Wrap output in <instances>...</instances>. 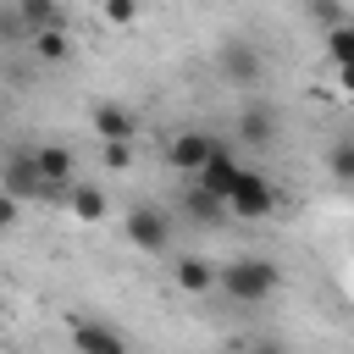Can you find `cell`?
<instances>
[{
	"mask_svg": "<svg viewBox=\"0 0 354 354\" xmlns=\"http://www.w3.org/2000/svg\"><path fill=\"white\" fill-rule=\"evenodd\" d=\"M216 288L232 299V304H266L277 288H282V266L271 254H238L216 271Z\"/></svg>",
	"mask_w": 354,
	"mask_h": 354,
	"instance_id": "6da1fadb",
	"label": "cell"
},
{
	"mask_svg": "<svg viewBox=\"0 0 354 354\" xmlns=\"http://www.w3.org/2000/svg\"><path fill=\"white\" fill-rule=\"evenodd\" d=\"M227 210L243 216V221H271V216H277V188H271V177L254 171V166H243L238 183H232V194H227Z\"/></svg>",
	"mask_w": 354,
	"mask_h": 354,
	"instance_id": "7a4b0ae2",
	"label": "cell"
},
{
	"mask_svg": "<svg viewBox=\"0 0 354 354\" xmlns=\"http://www.w3.org/2000/svg\"><path fill=\"white\" fill-rule=\"evenodd\" d=\"M216 72H221V83H232V88H254V83L266 77V55H260L249 39H221V44H216Z\"/></svg>",
	"mask_w": 354,
	"mask_h": 354,
	"instance_id": "3957f363",
	"label": "cell"
},
{
	"mask_svg": "<svg viewBox=\"0 0 354 354\" xmlns=\"http://www.w3.org/2000/svg\"><path fill=\"white\" fill-rule=\"evenodd\" d=\"M0 188H6L11 199H22V205H28V199H50L33 149H6V155H0Z\"/></svg>",
	"mask_w": 354,
	"mask_h": 354,
	"instance_id": "277c9868",
	"label": "cell"
},
{
	"mask_svg": "<svg viewBox=\"0 0 354 354\" xmlns=\"http://www.w3.org/2000/svg\"><path fill=\"white\" fill-rule=\"evenodd\" d=\"M122 232H127V243L138 254H166L171 249V216L160 205H133L127 221H122Z\"/></svg>",
	"mask_w": 354,
	"mask_h": 354,
	"instance_id": "5b68a950",
	"label": "cell"
},
{
	"mask_svg": "<svg viewBox=\"0 0 354 354\" xmlns=\"http://www.w3.org/2000/svg\"><path fill=\"white\" fill-rule=\"evenodd\" d=\"M88 133H94L100 144H133V138H138V111L122 105V100H100V105L88 111Z\"/></svg>",
	"mask_w": 354,
	"mask_h": 354,
	"instance_id": "8992f818",
	"label": "cell"
},
{
	"mask_svg": "<svg viewBox=\"0 0 354 354\" xmlns=\"http://www.w3.org/2000/svg\"><path fill=\"white\" fill-rule=\"evenodd\" d=\"M72 343H77V354H133V343L122 337V326H111L100 315H77L72 321Z\"/></svg>",
	"mask_w": 354,
	"mask_h": 354,
	"instance_id": "52a82bcc",
	"label": "cell"
},
{
	"mask_svg": "<svg viewBox=\"0 0 354 354\" xmlns=\"http://www.w3.org/2000/svg\"><path fill=\"white\" fill-rule=\"evenodd\" d=\"M238 138L254 144V149L277 144V138H282V116H277V105H271V100H249V105L238 111Z\"/></svg>",
	"mask_w": 354,
	"mask_h": 354,
	"instance_id": "ba28073f",
	"label": "cell"
},
{
	"mask_svg": "<svg viewBox=\"0 0 354 354\" xmlns=\"http://www.w3.org/2000/svg\"><path fill=\"white\" fill-rule=\"evenodd\" d=\"M210 155H216V138H210V133H199V127H183V133L166 144V160H171L183 177H199Z\"/></svg>",
	"mask_w": 354,
	"mask_h": 354,
	"instance_id": "9c48e42d",
	"label": "cell"
},
{
	"mask_svg": "<svg viewBox=\"0 0 354 354\" xmlns=\"http://www.w3.org/2000/svg\"><path fill=\"white\" fill-rule=\"evenodd\" d=\"M33 155H39L44 188L50 194H72V149L66 144H33Z\"/></svg>",
	"mask_w": 354,
	"mask_h": 354,
	"instance_id": "30bf717a",
	"label": "cell"
},
{
	"mask_svg": "<svg viewBox=\"0 0 354 354\" xmlns=\"http://www.w3.org/2000/svg\"><path fill=\"white\" fill-rule=\"evenodd\" d=\"M238 171H243V166H238V155H232L227 144H216V155L205 160V171H199L194 183H199V188H210L216 199H227V194H232V183H238Z\"/></svg>",
	"mask_w": 354,
	"mask_h": 354,
	"instance_id": "8fae6325",
	"label": "cell"
},
{
	"mask_svg": "<svg viewBox=\"0 0 354 354\" xmlns=\"http://www.w3.org/2000/svg\"><path fill=\"white\" fill-rule=\"evenodd\" d=\"M216 260H205V254H177V266H171V282L183 288V293H210L216 288Z\"/></svg>",
	"mask_w": 354,
	"mask_h": 354,
	"instance_id": "7c38bea8",
	"label": "cell"
},
{
	"mask_svg": "<svg viewBox=\"0 0 354 354\" xmlns=\"http://www.w3.org/2000/svg\"><path fill=\"white\" fill-rule=\"evenodd\" d=\"M183 210H188L199 227H221V221L232 216V210H227V199H216V194H210V188H199V183L183 194Z\"/></svg>",
	"mask_w": 354,
	"mask_h": 354,
	"instance_id": "4fadbf2b",
	"label": "cell"
},
{
	"mask_svg": "<svg viewBox=\"0 0 354 354\" xmlns=\"http://www.w3.org/2000/svg\"><path fill=\"white\" fill-rule=\"evenodd\" d=\"M28 50H33L39 61H66V55H72V33H66L61 22H55V28H39V33L28 39Z\"/></svg>",
	"mask_w": 354,
	"mask_h": 354,
	"instance_id": "5bb4252c",
	"label": "cell"
},
{
	"mask_svg": "<svg viewBox=\"0 0 354 354\" xmlns=\"http://www.w3.org/2000/svg\"><path fill=\"white\" fill-rule=\"evenodd\" d=\"M326 171H332L343 188H354V133H337V138L326 144Z\"/></svg>",
	"mask_w": 354,
	"mask_h": 354,
	"instance_id": "9a60e30c",
	"label": "cell"
},
{
	"mask_svg": "<svg viewBox=\"0 0 354 354\" xmlns=\"http://www.w3.org/2000/svg\"><path fill=\"white\" fill-rule=\"evenodd\" d=\"M66 199H72V210H77L83 221H105V210H111V199H105L94 183H72V194H66Z\"/></svg>",
	"mask_w": 354,
	"mask_h": 354,
	"instance_id": "2e32d148",
	"label": "cell"
},
{
	"mask_svg": "<svg viewBox=\"0 0 354 354\" xmlns=\"http://www.w3.org/2000/svg\"><path fill=\"white\" fill-rule=\"evenodd\" d=\"M28 39H33V28L22 22L17 0H0V44H28Z\"/></svg>",
	"mask_w": 354,
	"mask_h": 354,
	"instance_id": "e0dca14e",
	"label": "cell"
},
{
	"mask_svg": "<svg viewBox=\"0 0 354 354\" xmlns=\"http://www.w3.org/2000/svg\"><path fill=\"white\" fill-rule=\"evenodd\" d=\"M17 11H22V22H28L33 33L61 22V0H17Z\"/></svg>",
	"mask_w": 354,
	"mask_h": 354,
	"instance_id": "ac0fdd59",
	"label": "cell"
},
{
	"mask_svg": "<svg viewBox=\"0 0 354 354\" xmlns=\"http://www.w3.org/2000/svg\"><path fill=\"white\" fill-rule=\"evenodd\" d=\"M326 55H332V66H354V22L326 28Z\"/></svg>",
	"mask_w": 354,
	"mask_h": 354,
	"instance_id": "d6986e66",
	"label": "cell"
},
{
	"mask_svg": "<svg viewBox=\"0 0 354 354\" xmlns=\"http://www.w3.org/2000/svg\"><path fill=\"white\" fill-rule=\"evenodd\" d=\"M304 17H315V22H321V28H337V22H348V17H343V6H337V0H304Z\"/></svg>",
	"mask_w": 354,
	"mask_h": 354,
	"instance_id": "ffe728a7",
	"label": "cell"
},
{
	"mask_svg": "<svg viewBox=\"0 0 354 354\" xmlns=\"http://www.w3.org/2000/svg\"><path fill=\"white\" fill-rule=\"evenodd\" d=\"M100 11H105V22H116V28H127V22L138 17V0H100Z\"/></svg>",
	"mask_w": 354,
	"mask_h": 354,
	"instance_id": "44dd1931",
	"label": "cell"
},
{
	"mask_svg": "<svg viewBox=\"0 0 354 354\" xmlns=\"http://www.w3.org/2000/svg\"><path fill=\"white\" fill-rule=\"evenodd\" d=\"M17 210H22V199H11V194L0 188V238H6L11 227H17Z\"/></svg>",
	"mask_w": 354,
	"mask_h": 354,
	"instance_id": "7402d4cb",
	"label": "cell"
},
{
	"mask_svg": "<svg viewBox=\"0 0 354 354\" xmlns=\"http://www.w3.org/2000/svg\"><path fill=\"white\" fill-rule=\"evenodd\" d=\"M127 160H133V144H105V166H116V171H122Z\"/></svg>",
	"mask_w": 354,
	"mask_h": 354,
	"instance_id": "603a6c76",
	"label": "cell"
},
{
	"mask_svg": "<svg viewBox=\"0 0 354 354\" xmlns=\"http://www.w3.org/2000/svg\"><path fill=\"white\" fill-rule=\"evenodd\" d=\"M243 354H288V348H282V343H249Z\"/></svg>",
	"mask_w": 354,
	"mask_h": 354,
	"instance_id": "cb8c5ba5",
	"label": "cell"
},
{
	"mask_svg": "<svg viewBox=\"0 0 354 354\" xmlns=\"http://www.w3.org/2000/svg\"><path fill=\"white\" fill-rule=\"evenodd\" d=\"M0 315H6V299H0Z\"/></svg>",
	"mask_w": 354,
	"mask_h": 354,
	"instance_id": "d4e9b609",
	"label": "cell"
}]
</instances>
